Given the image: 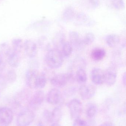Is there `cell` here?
<instances>
[{"label": "cell", "instance_id": "44dd1931", "mask_svg": "<svg viewBox=\"0 0 126 126\" xmlns=\"http://www.w3.org/2000/svg\"><path fill=\"white\" fill-rule=\"evenodd\" d=\"M47 81L46 76L44 73H38L36 80V89H42L46 86Z\"/></svg>", "mask_w": 126, "mask_h": 126}, {"label": "cell", "instance_id": "e0dca14e", "mask_svg": "<svg viewBox=\"0 0 126 126\" xmlns=\"http://www.w3.org/2000/svg\"><path fill=\"white\" fill-rule=\"evenodd\" d=\"M106 51L102 48H96L92 51L91 57L92 59L95 61L102 60L106 55Z\"/></svg>", "mask_w": 126, "mask_h": 126}, {"label": "cell", "instance_id": "5bb4252c", "mask_svg": "<svg viewBox=\"0 0 126 126\" xmlns=\"http://www.w3.org/2000/svg\"><path fill=\"white\" fill-rule=\"evenodd\" d=\"M31 97H30V94L27 91L24 90V92H20L15 97V104L18 107H23L26 104L27 107Z\"/></svg>", "mask_w": 126, "mask_h": 126}, {"label": "cell", "instance_id": "277c9868", "mask_svg": "<svg viewBox=\"0 0 126 126\" xmlns=\"http://www.w3.org/2000/svg\"><path fill=\"white\" fill-rule=\"evenodd\" d=\"M70 116L74 121L80 118L83 111V106L81 101L77 98L71 100L67 104Z\"/></svg>", "mask_w": 126, "mask_h": 126}, {"label": "cell", "instance_id": "83f0119b", "mask_svg": "<svg viewBox=\"0 0 126 126\" xmlns=\"http://www.w3.org/2000/svg\"><path fill=\"white\" fill-rule=\"evenodd\" d=\"M112 4L114 7L117 9L122 10L125 7L124 0H112Z\"/></svg>", "mask_w": 126, "mask_h": 126}, {"label": "cell", "instance_id": "9c48e42d", "mask_svg": "<svg viewBox=\"0 0 126 126\" xmlns=\"http://www.w3.org/2000/svg\"><path fill=\"white\" fill-rule=\"evenodd\" d=\"M79 94L84 100H88L93 98L96 92V88L94 85L90 84H82L78 89Z\"/></svg>", "mask_w": 126, "mask_h": 126}, {"label": "cell", "instance_id": "ac0fdd59", "mask_svg": "<svg viewBox=\"0 0 126 126\" xmlns=\"http://www.w3.org/2000/svg\"><path fill=\"white\" fill-rule=\"evenodd\" d=\"M106 41L109 47L111 48H114L120 44V38L117 35L111 34L106 36Z\"/></svg>", "mask_w": 126, "mask_h": 126}, {"label": "cell", "instance_id": "7402d4cb", "mask_svg": "<svg viewBox=\"0 0 126 126\" xmlns=\"http://www.w3.org/2000/svg\"><path fill=\"white\" fill-rule=\"evenodd\" d=\"M65 39V37L63 33L61 32L58 33L55 37L53 41L54 45L56 47L55 48L59 49L58 48L59 47H60L62 48L63 45L66 42Z\"/></svg>", "mask_w": 126, "mask_h": 126}, {"label": "cell", "instance_id": "cb8c5ba5", "mask_svg": "<svg viewBox=\"0 0 126 126\" xmlns=\"http://www.w3.org/2000/svg\"><path fill=\"white\" fill-rule=\"evenodd\" d=\"M12 45L13 49L20 54L24 46L22 39L20 38H14L12 41Z\"/></svg>", "mask_w": 126, "mask_h": 126}, {"label": "cell", "instance_id": "603a6c76", "mask_svg": "<svg viewBox=\"0 0 126 126\" xmlns=\"http://www.w3.org/2000/svg\"><path fill=\"white\" fill-rule=\"evenodd\" d=\"M72 46L69 41L65 42L62 46L61 53L63 56L65 57H69L72 54L73 50Z\"/></svg>", "mask_w": 126, "mask_h": 126}, {"label": "cell", "instance_id": "836d02e7", "mask_svg": "<svg viewBox=\"0 0 126 126\" xmlns=\"http://www.w3.org/2000/svg\"><path fill=\"white\" fill-rule=\"evenodd\" d=\"M35 126H45L42 122L39 121L36 124Z\"/></svg>", "mask_w": 126, "mask_h": 126}, {"label": "cell", "instance_id": "2e32d148", "mask_svg": "<svg viewBox=\"0 0 126 126\" xmlns=\"http://www.w3.org/2000/svg\"><path fill=\"white\" fill-rule=\"evenodd\" d=\"M61 107L60 106H57L52 111H50L49 122L52 123H58L62 117V112Z\"/></svg>", "mask_w": 126, "mask_h": 126}, {"label": "cell", "instance_id": "7a4b0ae2", "mask_svg": "<svg viewBox=\"0 0 126 126\" xmlns=\"http://www.w3.org/2000/svg\"><path fill=\"white\" fill-rule=\"evenodd\" d=\"M1 54L4 55L7 61L12 67H18L20 61V54L14 51L6 43H3L0 45Z\"/></svg>", "mask_w": 126, "mask_h": 126}, {"label": "cell", "instance_id": "7c38bea8", "mask_svg": "<svg viewBox=\"0 0 126 126\" xmlns=\"http://www.w3.org/2000/svg\"><path fill=\"white\" fill-rule=\"evenodd\" d=\"M38 72L36 70L30 69L25 74V81L27 86L32 89H36V80Z\"/></svg>", "mask_w": 126, "mask_h": 126}, {"label": "cell", "instance_id": "3957f363", "mask_svg": "<svg viewBox=\"0 0 126 126\" xmlns=\"http://www.w3.org/2000/svg\"><path fill=\"white\" fill-rule=\"evenodd\" d=\"M35 117L33 110L27 107L24 108L17 116L16 124L18 126H29L35 120Z\"/></svg>", "mask_w": 126, "mask_h": 126}, {"label": "cell", "instance_id": "4dcf8cb0", "mask_svg": "<svg viewBox=\"0 0 126 126\" xmlns=\"http://www.w3.org/2000/svg\"><path fill=\"white\" fill-rule=\"evenodd\" d=\"M5 66V63L4 60L3 55L0 53V72L3 70Z\"/></svg>", "mask_w": 126, "mask_h": 126}, {"label": "cell", "instance_id": "484cf974", "mask_svg": "<svg viewBox=\"0 0 126 126\" xmlns=\"http://www.w3.org/2000/svg\"><path fill=\"white\" fill-rule=\"evenodd\" d=\"M77 90V88L75 86L68 87L63 91L64 95L67 97H72L76 94Z\"/></svg>", "mask_w": 126, "mask_h": 126}, {"label": "cell", "instance_id": "4316f807", "mask_svg": "<svg viewBox=\"0 0 126 126\" xmlns=\"http://www.w3.org/2000/svg\"><path fill=\"white\" fill-rule=\"evenodd\" d=\"M7 80L10 83L15 82L17 78V74L13 69H10L7 71L6 76Z\"/></svg>", "mask_w": 126, "mask_h": 126}, {"label": "cell", "instance_id": "f546056e", "mask_svg": "<svg viewBox=\"0 0 126 126\" xmlns=\"http://www.w3.org/2000/svg\"><path fill=\"white\" fill-rule=\"evenodd\" d=\"M73 11L70 8H67L64 12V16H65L66 18L68 19H70L72 18L73 16Z\"/></svg>", "mask_w": 126, "mask_h": 126}, {"label": "cell", "instance_id": "ba28073f", "mask_svg": "<svg viewBox=\"0 0 126 126\" xmlns=\"http://www.w3.org/2000/svg\"><path fill=\"white\" fill-rule=\"evenodd\" d=\"M46 99L47 102L52 105L61 107L63 103L64 100L60 91L57 88L52 89L48 92Z\"/></svg>", "mask_w": 126, "mask_h": 126}, {"label": "cell", "instance_id": "1f68e13d", "mask_svg": "<svg viewBox=\"0 0 126 126\" xmlns=\"http://www.w3.org/2000/svg\"><path fill=\"white\" fill-rule=\"evenodd\" d=\"M100 126H114L112 123L110 122H105L102 124Z\"/></svg>", "mask_w": 126, "mask_h": 126}, {"label": "cell", "instance_id": "9a60e30c", "mask_svg": "<svg viewBox=\"0 0 126 126\" xmlns=\"http://www.w3.org/2000/svg\"><path fill=\"white\" fill-rule=\"evenodd\" d=\"M70 42L72 46L76 49H80L83 47V45L82 42V39H81L79 34L77 32L74 31H72L69 33Z\"/></svg>", "mask_w": 126, "mask_h": 126}, {"label": "cell", "instance_id": "8fae6325", "mask_svg": "<svg viewBox=\"0 0 126 126\" xmlns=\"http://www.w3.org/2000/svg\"><path fill=\"white\" fill-rule=\"evenodd\" d=\"M24 51L27 57L33 58L37 55V47L36 43L32 40H26L24 43Z\"/></svg>", "mask_w": 126, "mask_h": 126}, {"label": "cell", "instance_id": "d4e9b609", "mask_svg": "<svg viewBox=\"0 0 126 126\" xmlns=\"http://www.w3.org/2000/svg\"><path fill=\"white\" fill-rule=\"evenodd\" d=\"M95 39L94 35L91 32H88L85 35L82 39V42L83 46H89L91 44Z\"/></svg>", "mask_w": 126, "mask_h": 126}, {"label": "cell", "instance_id": "d6986e66", "mask_svg": "<svg viewBox=\"0 0 126 126\" xmlns=\"http://www.w3.org/2000/svg\"><path fill=\"white\" fill-rule=\"evenodd\" d=\"M86 110V114L87 117L92 118L96 116L98 109L96 104L94 103H90L87 105Z\"/></svg>", "mask_w": 126, "mask_h": 126}, {"label": "cell", "instance_id": "e575fe53", "mask_svg": "<svg viewBox=\"0 0 126 126\" xmlns=\"http://www.w3.org/2000/svg\"><path fill=\"white\" fill-rule=\"evenodd\" d=\"M51 126H61L58 123H53Z\"/></svg>", "mask_w": 126, "mask_h": 126}, {"label": "cell", "instance_id": "30bf717a", "mask_svg": "<svg viewBox=\"0 0 126 126\" xmlns=\"http://www.w3.org/2000/svg\"><path fill=\"white\" fill-rule=\"evenodd\" d=\"M104 83L107 86H111L115 84L117 81V73L116 67H109L104 71Z\"/></svg>", "mask_w": 126, "mask_h": 126}, {"label": "cell", "instance_id": "6da1fadb", "mask_svg": "<svg viewBox=\"0 0 126 126\" xmlns=\"http://www.w3.org/2000/svg\"><path fill=\"white\" fill-rule=\"evenodd\" d=\"M45 61L47 66L52 69L60 67L63 63V56L61 52L56 48L49 49L46 54Z\"/></svg>", "mask_w": 126, "mask_h": 126}, {"label": "cell", "instance_id": "ffe728a7", "mask_svg": "<svg viewBox=\"0 0 126 126\" xmlns=\"http://www.w3.org/2000/svg\"><path fill=\"white\" fill-rule=\"evenodd\" d=\"M76 80L78 83L84 84L86 82L87 77L86 72L83 67L78 68L76 73Z\"/></svg>", "mask_w": 126, "mask_h": 126}, {"label": "cell", "instance_id": "8992f818", "mask_svg": "<svg viewBox=\"0 0 126 126\" xmlns=\"http://www.w3.org/2000/svg\"><path fill=\"white\" fill-rule=\"evenodd\" d=\"M44 94L42 90H38L31 96L27 105V108L32 110L38 109L44 100Z\"/></svg>", "mask_w": 126, "mask_h": 126}, {"label": "cell", "instance_id": "4fadbf2b", "mask_svg": "<svg viewBox=\"0 0 126 126\" xmlns=\"http://www.w3.org/2000/svg\"><path fill=\"white\" fill-rule=\"evenodd\" d=\"M90 78L92 83L95 85H102L104 83V71L98 67L94 68L91 71Z\"/></svg>", "mask_w": 126, "mask_h": 126}, {"label": "cell", "instance_id": "52a82bcc", "mask_svg": "<svg viewBox=\"0 0 126 126\" xmlns=\"http://www.w3.org/2000/svg\"><path fill=\"white\" fill-rule=\"evenodd\" d=\"M13 112L7 107H0V126H9L13 119Z\"/></svg>", "mask_w": 126, "mask_h": 126}, {"label": "cell", "instance_id": "d6a6232c", "mask_svg": "<svg viewBox=\"0 0 126 126\" xmlns=\"http://www.w3.org/2000/svg\"><path fill=\"white\" fill-rule=\"evenodd\" d=\"M126 72L124 73V74L123 75V78H122V81L123 84L125 86H126Z\"/></svg>", "mask_w": 126, "mask_h": 126}, {"label": "cell", "instance_id": "5b68a950", "mask_svg": "<svg viewBox=\"0 0 126 126\" xmlns=\"http://www.w3.org/2000/svg\"><path fill=\"white\" fill-rule=\"evenodd\" d=\"M74 79L72 73H61L53 76L50 80V83L54 86L61 88L65 86L68 82L72 81Z\"/></svg>", "mask_w": 126, "mask_h": 126}, {"label": "cell", "instance_id": "f1b7e54d", "mask_svg": "<svg viewBox=\"0 0 126 126\" xmlns=\"http://www.w3.org/2000/svg\"><path fill=\"white\" fill-rule=\"evenodd\" d=\"M73 126H89L87 122L80 118L74 121Z\"/></svg>", "mask_w": 126, "mask_h": 126}]
</instances>
